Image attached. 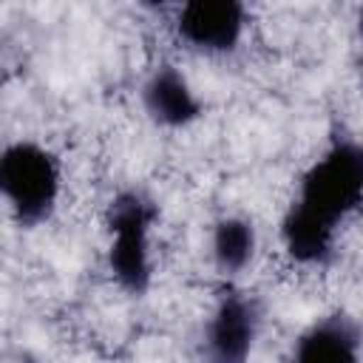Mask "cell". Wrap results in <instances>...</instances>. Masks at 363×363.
Wrapping results in <instances>:
<instances>
[{
    "mask_svg": "<svg viewBox=\"0 0 363 363\" xmlns=\"http://www.w3.org/2000/svg\"><path fill=\"white\" fill-rule=\"evenodd\" d=\"M357 207H363V145L335 139L303 170L298 193L281 218L286 255L303 267L329 264L337 227Z\"/></svg>",
    "mask_w": 363,
    "mask_h": 363,
    "instance_id": "cell-1",
    "label": "cell"
},
{
    "mask_svg": "<svg viewBox=\"0 0 363 363\" xmlns=\"http://www.w3.org/2000/svg\"><path fill=\"white\" fill-rule=\"evenodd\" d=\"M159 218L156 201L142 190H122L108 204V269L113 281L130 292L145 295L153 278L150 264V227Z\"/></svg>",
    "mask_w": 363,
    "mask_h": 363,
    "instance_id": "cell-2",
    "label": "cell"
},
{
    "mask_svg": "<svg viewBox=\"0 0 363 363\" xmlns=\"http://www.w3.org/2000/svg\"><path fill=\"white\" fill-rule=\"evenodd\" d=\"M60 162L37 142H11L0 156V190L17 224H43L60 199Z\"/></svg>",
    "mask_w": 363,
    "mask_h": 363,
    "instance_id": "cell-3",
    "label": "cell"
},
{
    "mask_svg": "<svg viewBox=\"0 0 363 363\" xmlns=\"http://www.w3.org/2000/svg\"><path fill=\"white\" fill-rule=\"evenodd\" d=\"M261 326V303L255 295H224L204 326V363H250Z\"/></svg>",
    "mask_w": 363,
    "mask_h": 363,
    "instance_id": "cell-4",
    "label": "cell"
},
{
    "mask_svg": "<svg viewBox=\"0 0 363 363\" xmlns=\"http://www.w3.org/2000/svg\"><path fill=\"white\" fill-rule=\"evenodd\" d=\"M247 28V9L238 0H190L179 9V37L201 54H230Z\"/></svg>",
    "mask_w": 363,
    "mask_h": 363,
    "instance_id": "cell-5",
    "label": "cell"
},
{
    "mask_svg": "<svg viewBox=\"0 0 363 363\" xmlns=\"http://www.w3.org/2000/svg\"><path fill=\"white\" fill-rule=\"evenodd\" d=\"M145 113L162 128H187L201 116V102L190 82L173 65H159L142 85Z\"/></svg>",
    "mask_w": 363,
    "mask_h": 363,
    "instance_id": "cell-6",
    "label": "cell"
},
{
    "mask_svg": "<svg viewBox=\"0 0 363 363\" xmlns=\"http://www.w3.org/2000/svg\"><path fill=\"white\" fill-rule=\"evenodd\" d=\"M292 363H360V335L346 315L315 320L295 343Z\"/></svg>",
    "mask_w": 363,
    "mask_h": 363,
    "instance_id": "cell-7",
    "label": "cell"
},
{
    "mask_svg": "<svg viewBox=\"0 0 363 363\" xmlns=\"http://www.w3.org/2000/svg\"><path fill=\"white\" fill-rule=\"evenodd\" d=\"M210 255L221 275H235L247 269L255 255V227L241 216H227L216 221L210 235Z\"/></svg>",
    "mask_w": 363,
    "mask_h": 363,
    "instance_id": "cell-8",
    "label": "cell"
},
{
    "mask_svg": "<svg viewBox=\"0 0 363 363\" xmlns=\"http://www.w3.org/2000/svg\"><path fill=\"white\" fill-rule=\"evenodd\" d=\"M357 34H360V40H363V9L357 11ZM360 71H363V62H360Z\"/></svg>",
    "mask_w": 363,
    "mask_h": 363,
    "instance_id": "cell-9",
    "label": "cell"
}]
</instances>
